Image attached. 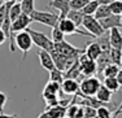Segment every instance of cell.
<instances>
[{
  "label": "cell",
  "mask_w": 122,
  "mask_h": 118,
  "mask_svg": "<svg viewBox=\"0 0 122 118\" xmlns=\"http://www.w3.org/2000/svg\"><path fill=\"white\" fill-rule=\"evenodd\" d=\"M96 42L99 43V45L101 47V51L103 52H109L112 45H110V39H109V31L107 30L103 35L97 36L96 38Z\"/></svg>",
  "instance_id": "d6986e66"
},
{
  "label": "cell",
  "mask_w": 122,
  "mask_h": 118,
  "mask_svg": "<svg viewBox=\"0 0 122 118\" xmlns=\"http://www.w3.org/2000/svg\"><path fill=\"white\" fill-rule=\"evenodd\" d=\"M109 57L110 61L116 65L121 64V59H122V49H117V48H110L109 51Z\"/></svg>",
  "instance_id": "83f0119b"
},
{
  "label": "cell",
  "mask_w": 122,
  "mask_h": 118,
  "mask_svg": "<svg viewBox=\"0 0 122 118\" xmlns=\"http://www.w3.org/2000/svg\"><path fill=\"white\" fill-rule=\"evenodd\" d=\"M101 82L96 77H85L82 82L79 83V92L77 95H83V96H95L97 90L100 88Z\"/></svg>",
  "instance_id": "7a4b0ae2"
},
{
  "label": "cell",
  "mask_w": 122,
  "mask_h": 118,
  "mask_svg": "<svg viewBox=\"0 0 122 118\" xmlns=\"http://www.w3.org/2000/svg\"><path fill=\"white\" fill-rule=\"evenodd\" d=\"M38 57H39L40 65H42L43 69L51 71V70H53V69L56 68V65H55V62H53V59H52L51 53H49L48 51L39 49L38 51Z\"/></svg>",
  "instance_id": "4fadbf2b"
},
{
  "label": "cell",
  "mask_w": 122,
  "mask_h": 118,
  "mask_svg": "<svg viewBox=\"0 0 122 118\" xmlns=\"http://www.w3.org/2000/svg\"><path fill=\"white\" fill-rule=\"evenodd\" d=\"M57 26L60 27V30L62 31L65 35H73V34H78V35H83V36H92L88 31L79 30L77 25H75L71 20H69L68 17H60V21H59V24H57Z\"/></svg>",
  "instance_id": "8992f818"
},
{
  "label": "cell",
  "mask_w": 122,
  "mask_h": 118,
  "mask_svg": "<svg viewBox=\"0 0 122 118\" xmlns=\"http://www.w3.org/2000/svg\"><path fill=\"white\" fill-rule=\"evenodd\" d=\"M8 1H10V0H1V3H8Z\"/></svg>",
  "instance_id": "60d3db41"
},
{
  "label": "cell",
  "mask_w": 122,
  "mask_h": 118,
  "mask_svg": "<svg viewBox=\"0 0 122 118\" xmlns=\"http://www.w3.org/2000/svg\"><path fill=\"white\" fill-rule=\"evenodd\" d=\"M64 36H65V34L62 33V31L60 30V27L57 26H55V27H52V33H51V39H52V42L53 43H59V42H62V40H65L64 39Z\"/></svg>",
  "instance_id": "f1b7e54d"
},
{
  "label": "cell",
  "mask_w": 122,
  "mask_h": 118,
  "mask_svg": "<svg viewBox=\"0 0 122 118\" xmlns=\"http://www.w3.org/2000/svg\"><path fill=\"white\" fill-rule=\"evenodd\" d=\"M120 66H121V68H122V59H121V64H120Z\"/></svg>",
  "instance_id": "b9f144b4"
},
{
  "label": "cell",
  "mask_w": 122,
  "mask_h": 118,
  "mask_svg": "<svg viewBox=\"0 0 122 118\" xmlns=\"http://www.w3.org/2000/svg\"><path fill=\"white\" fill-rule=\"evenodd\" d=\"M112 93H113V92L110 90H108V88L101 83L100 88L97 90V92H96L95 96H96V99L99 100V101L104 103V104H109V103L112 101Z\"/></svg>",
  "instance_id": "e0dca14e"
},
{
  "label": "cell",
  "mask_w": 122,
  "mask_h": 118,
  "mask_svg": "<svg viewBox=\"0 0 122 118\" xmlns=\"http://www.w3.org/2000/svg\"><path fill=\"white\" fill-rule=\"evenodd\" d=\"M101 53H103L101 47L99 45V43L96 42V40H95V42H88L87 43V47L85 48V54L88 57V59L96 61Z\"/></svg>",
  "instance_id": "9a60e30c"
},
{
  "label": "cell",
  "mask_w": 122,
  "mask_h": 118,
  "mask_svg": "<svg viewBox=\"0 0 122 118\" xmlns=\"http://www.w3.org/2000/svg\"><path fill=\"white\" fill-rule=\"evenodd\" d=\"M103 84L112 92H117L118 90H120V87H121L120 83H118V80L116 79V77H105Z\"/></svg>",
  "instance_id": "603a6c76"
},
{
  "label": "cell",
  "mask_w": 122,
  "mask_h": 118,
  "mask_svg": "<svg viewBox=\"0 0 122 118\" xmlns=\"http://www.w3.org/2000/svg\"><path fill=\"white\" fill-rule=\"evenodd\" d=\"M65 114H66V106L56 105V106L46 108V110L38 118H64Z\"/></svg>",
  "instance_id": "8fae6325"
},
{
  "label": "cell",
  "mask_w": 122,
  "mask_h": 118,
  "mask_svg": "<svg viewBox=\"0 0 122 118\" xmlns=\"http://www.w3.org/2000/svg\"><path fill=\"white\" fill-rule=\"evenodd\" d=\"M30 17L34 22L46 25V26H49V27H55L60 21V14L52 13V12H40V10H36V9L30 14Z\"/></svg>",
  "instance_id": "3957f363"
},
{
  "label": "cell",
  "mask_w": 122,
  "mask_h": 118,
  "mask_svg": "<svg viewBox=\"0 0 122 118\" xmlns=\"http://www.w3.org/2000/svg\"><path fill=\"white\" fill-rule=\"evenodd\" d=\"M121 109H122V100H121V104L118 105V108H117V109H116V110H114V113H113L112 118H117L118 116H120V110H121Z\"/></svg>",
  "instance_id": "8d00e7d4"
},
{
  "label": "cell",
  "mask_w": 122,
  "mask_h": 118,
  "mask_svg": "<svg viewBox=\"0 0 122 118\" xmlns=\"http://www.w3.org/2000/svg\"><path fill=\"white\" fill-rule=\"evenodd\" d=\"M112 14V9H110L109 4H99L96 12H95L94 16L96 17L97 20H101V18H105Z\"/></svg>",
  "instance_id": "44dd1931"
},
{
  "label": "cell",
  "mask_w": 122,
  "mask_h": 118,
  "mask_svg": "<svg viewBox=\"0 0 122 118\" xmlns=\"http://www.w3.org/2000/svg\"><path fill=\"white\" fill-rule=\"evenodd\" d=\"M49 8H55L60 12V17H66L70 10V0H51L48 3Z\"/></svg>",
  "instance_id": "5bb4252c"
},
{
  "label": "cell",
  "mask_w": 122,
  "mask_h": 118,
  "mask_svg": "<svg viewBox=\"0 0 122 118\" xmlns=\"http://www.w3.org/2000/svg\"><path fill=\"white\" fill-rule=\"evenodd\" d=\"M20 3H21L22 13H26L30 16L35 10V0H21Z\"/></svg>",
  "instance_id": "d4e9b609"
},
{
  "label": "cell",
  "mask_w": 122,
  "mask_h": 118,
  "mask_svg": "<svg viewBox=\"0 0 122 118\" xmlns=\"http://www.w3.org/2000/svg\"><path fill=\"white\" fill-rule=\"evenodd\" d=\"M0 118H20L17 114H5V113H0Z\"/></svg>",
  "instance_id": "74e56055"
},
{
  "label": "cell",
  "mask_w": 122,
  "mask_h": 118,
  "mask_svg": "<svg viewBox=\"0 0 122 118\" xmlns=\"http://www.w3.org/2000/svg\"><path fill=\"white\" fill-rule=\"evenodd\" d=\"M82 26L86 29V31H88V33L91 34L92 38H97V36L103 35V34L107 31V30L103 29L100 21H99L95 16H85Z\"/></svg>",
  "instance_id": "52a82bcc"
},
{
  "label": "cell",
  "mask_w": 122,
  "mask_h": 118,
  "mask_svg": "<svg viewBox=\"0 0 122 118\" xmlns=\"http://www.w3.org/2000/svg\"><path fill=\"white\" fill-rule=\"evenodd\" d=\"M79 61V69H81V74L83 77H92L97 73V65L95 60H91L86 56L85 53H82L78 59Z\"/></svg>",
  "instance_id": "9c48e42d"
},
{
  "label": "cell",
  "mask_w": 122,
  "mask_h": 118,
  "mask_svg": "<svg viewBox=\"0 0 122 118\" xmlns=\"http://www.w3.org/2000/svg\"><path fill=\"white\" fill-rule=\"evenodd\" d=\"M113 1H117V0H99L100 4H110V3H113Z\"/></svg>",
  "instance_id": "ab89813d"
},
{
  "label": "cell",
  "mask_w": 122,
  "mask_h": 118,
  "mask_svg": "<svg viewBox=\"0 0 122 118\" xmlns=\"http://www.w3.org/2000/svg\"><path fill=\"white\" fill-rule=\"evenodd\" d=\"M66 17H68L69 20H71V21L74 22L77 26H82L83 24V18H85V13L82 12V10H74V9H70L66 14Z\"/></svg>",
  "instance_id": "ffe728a7"
},
{
  "label": "cell",
  "mask_w": 122,
  "mask_h": 118,
  "mask_svg": "<svg viewBox=\"0 0 122 118\" xmlns=\"http://www.w3.org/2000/svg\"><path fill=\"white\" fill-rule=\"evenodd\" d=\"M78 59H79V57H78ZM81 75H82V74H81L79 61H78V60L71 65V68H69L68 70H65V73H64V77H65V78H70V79H78Z\"/></svg>",
  "instance_id": "ac0fdd59"
},
{
  "label": "cell",
  "mask_w": 122,
  "mask_h": 118,
  "mask_svg": "<svg viewBox=\"0 0 122 118\" xmlns=\"http://www.w3.org/2000/svg\"><path fill=\"white\" fill-rule=\"evenodd\" d=\"M14 44L22 52V57L25 60L34 43H33V39H31L30 34L26 30H24V31H20V33L14 34Z\"/></svg>",
  "instance_id": "277c9868"
},
{
  "label": "cell",
  "mask_w": 122,
  "mask_h": 118,
  "mask_svg": "<svg viewBox=\"0 0 122 118\" xmlns=\"http://www.w3.org/2000/svg\"><path fill=\"white\" fill-rule=\"evenodd\" d=\"M83 110H85V118H95L96 117V109L92 108V106L83 105Z\"/></svg>",
  "instance_id": "d6a6232c"
},
{
  "label": "cell",
  "mask_w": 122,
  "mask_h": 118,
  "mask_svg": "<svg viewBox=\"0 0 122 118\" xmlns=\"http://www.w3.org/2000/svg\"><path fill=\"white\" fill-rule=\"evenodd\" d=\"M61 91L65 95H77L79 92V83L77 79H70L65 78L64 82L61 83Z\"/></svg>",
  "instance_id": "7c38bea8"
},
{
  "label": "cell",
  "mask_w": 122,
  "mask_h": 118,
  "mask_svg": "<svg viewBox=\"0 0 122 118\" xmlns=\"http://www.w3.org/2000/svg\"><path fill=\"white\" fill-rule=\"evenodd\" d=\"M55 48L61 56H64L65 59H70V57H79L82 53H85V49H79L75 48L74 45H71L70 43H68L66 40L55 43Z\"/></svg>",
  "instance_id": "ba28073f"
},
{
  "label": "cell",
  "mask_w": 122,
  "mask_h": 118,
  "mask_svg": "<svg viewBox=\"0 0 122 118\" xmlns=\"http://www.w3.org/2000/svg\"><path fill=\"white\" fill-rule=\"evenodd\" d=\"M110 57H109V52H103L99 56V59L96 60V65H97V73L101 74L103 69L105 68L108 64H110Z\"/></svg>",
  "instance_id": "7402d4cb"
},
{
  "label": "cell",
  "mask_w": 122,
  "mask_h": 118,
  "mask_svg": "<svg viewBox=\"0 0 122 118\" xmlns=\"http://www.w3.org/2000/svg\"><path fill=\"white\" fill-rule=\"evenodd\" d=\"M26 31L30 34L31 39H33V43L36 47H39V49H46L49 52V51L55 47V43L52 42V39H49L46 34L39 33V31H36V30H33V29H30V27L26 29Z\"/></svg>",
  "instance_id": "5b68a950"
},
{
  "label": "cell",
  "mask_w": 122,
  "mask_h": 118,
  "mask_svg": "<svg viewBox=\"0 0 122 118\" xmlns=\"http://www.w3.org/2000/svg\"><path fill=\"white\" fill-rule=\"evenodd\" d=\"M118 71H120V65H116V64H113V62H110V64H108L103 69L101 74L104 75V78H105V77H116Z\"/></svg>",
  "instance_id": "cb8c5ba5"
},
{
  "label": "cell",
  "mask_w": 122,
  "mask_h": 118,
  "mask_svg": "<svg viewBox=\"0 0 122 118\" xmlns=\"http://www.w3.org/2000/svg\"><path fill=\"white\" fill-rule=\"evenodd\" d=\"M101 24V26H103L104 30H110V29L113 27H120L122 29V17L120 14H114L112 13L110 16L105 17V18H101L99 20Z\"/></svg>",
  "instance_id": "30bf717a"
},
{
  "label": "cell",
  "mask_w": 122,
  "mask_h": 118,
  "mask_svg": "<svg viewBox=\"0 0 122 118\" xmlns=\"http://www.w3.org/2000/svg\"><path fill=\"white\" fill-rule=\"evenodd\" d=\"M7 101H8V96L4 92L0 91V113H4V108H5Z\"/></svg>",
  "instance_id": "836d02e7"
},
{
  "label": "cell",
  "mask_w": 122,
  "mask_h": 118,
  "mask_svg": "<svg viewBox=\"0 0 122 118\" xmlns=\"http://www.w3.org/2000/svg\"><path fill=\"white\" fill-rule=\"evenodd\" d=\"M7 35H5V33H4V30H3L1 27H0V45L1 44H4L5 43V40H7Z\"/></svg>",
  "instance_id": "d590c367"
},
{
  "label": "cell",
  "mask_w": 122,
  "mask_h": 118,
  "mask_svg": "<svg viewBox=\"0 0 122 118\" xmlns=\"http://www.w3.org/2000/svg\"><path fill=\"white\" fill-rule=\"evenodd\" d=\"M112 112L105 105H101L96 109V117L95 118H112Z\"/></svg>",
  "instance_id": "f546056e"
},
{
  "label": "cell",
  "mask_w": 122,
  "mask_h": 118,
  "mask_svg": "<svg viewBox=\"0 0 122 118\" xmlns=\"http://www.w3.org/2000/svg\"><path fill=\"white\" fill-rule=\"evenodd\" d=\"M88 1H94V0H88Z\"/></svg>",
  "instance_id": "ee69618b"
},
{
  "label": "cell",
  "mask_w": 122,
  "mask_h": 118,
  "mask_svg": "<svg viewBox=\"0 0 122 118\" xmlns=\"http://www.w3.org/2000/svg\"><path fill=\"white\" fill-rule=\"evenodd\" d=\"M87 3H88V0H70V9L82 10Z\"/></svg>",
  "instance_id": "1f68e13d"
},
{
  "label": "cell",
  "mask_w": 122,
  "mask_h": 118,
  "mask_svg": "<svg viewBox=\"0 0 122 118\" xmlns=\"http://www.w3.org/2000/svg\"><path fill=\"white\" fill-rule=\"evenodd\" d=\"M78 108H79V105L75 104L74 101L71 103V104H69L68 106H66V114H65V117H68V118H75V114H77Z\"/></svg>",
  "instance_id": "4dcf8cb0"
},
{
  "label": "cell",
  "mask_w": 122,
  "mask_h": 118,
  "mask_svg": "<svg viewBox=\"0 0 122 118\" xmlns=\"http://www.w3.org/2000/svg\"><path fill=\"white\" fill-rule=\"evenodd\" d=\"M116 79L118 80L120 86H122V69H120V71L117 73V75H116Z\"/></svg>",
  "instance_id": "f35d334b"
},
{
  "label": "cell",
  "mask_w": 122,
  "mask_h": 118,
  "mask_svg": "<svg viewBox=\"0 0 122 118\" xmlns=\"http://www.w3.org/2000/svg\"><path fill=\"white\" fill-rule=\"evenodd\" d=\"M64 79H65V77H64V71L60 70V69L55 68L53 70L49 71V80H52V82H57V83H62Z\"/></svg>",
  "instance_id": "4316f807"
},
{
  "label": "cell",
  "mask_w": 122,
  "mask_h": 118,
  "mask_svg": "<svg viewBox=\"0 0 122 118\" xmlns=\"http://www.w3.org/2000/svg\"><path fill=\"white\" fill-rule=\"evenodd\" d=\"M5 16H7V8H5V3H1L0 4V27H1L3 22L5 20Z\"/></svg>",
  "instance_id": "e575fe53"
},
{
  "label": "cell",
  "mask_w": 122,
  "mask_h": 118,
  "mask_svg": "<svg viewBox=\"0 0 122 118\" xmlns=\"http://www.w3.org/2000/svg\"><path fill=\"white\" fill-rule=\"evenodd\" d=\"M109 31V39H110V45L112 48L122 49V33L120 27H113Z\"/></svg>",
  "instance_id": "2e32d148"
},
{
  "label": "cell",
  "mask_w": 122,
  "mask_h": 118,
  "mask_svg": "<svg viewBox=\"0 0 122 118\" xmlns=\"http://www.w3.org/2000/svg\"><path fill=\"white\" fill-rule=\"evenodd\" d=\"M31 22H33L31 17L29 16V14H26V13H21L12 22V25H10V35H12V38H10V40H9V49H10V52H14V51H16V44H14V34L20 33V31L26 30V29L30 26Z\"/></svg>",
  "instance_id": "6da1fadb"
},
{
  "label": "cell",
  "mask_w": 122,
  "mask_h": 118,
  "mask_svg": "<svg viewBox=\"0 0 122 118\" xmlns=\"http://www.w3.org/2000/svg\"><path fill=\"white\" fill-rule=\"evenodd\" d=\"M64 118H68V117H64Z\"/></svg>",
  "instance_id": "f6af8a7d"
},
{
  "label": "cell",
  "mask_w": 122,
  "mask_h": 118,
  "mask_svg": "<svg viewBox=\"0 0 122 118\" xmlns=\"http://www.w3.org/2000/svg\"><path fill=\"white\" fill-rule=\"evenodd\" d=\"M120 114H122V109H121V110H120Z\"/></svg>",
  "instance_id": "7bdbcfd3"
},
{
  "label": "cell",
  "mask_w": 122,
  "mask_h": 118,
  "mask_svg": "<svg viewBox=\"0 0 122 118\" xmlns=\"http://www.w3.org/2000/svg\"><path fill=\"white\" fill-rule=\"evenodd\" d=\"M99 0H94V1H88L85 5V8L82 9V12L85 13V16H94L95 12H96L97 7H99Z\"/></svg>",
  "instance_id": "484cf974"
}]
</instances>
